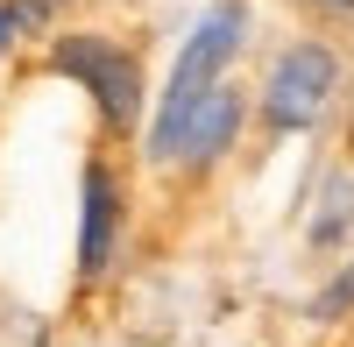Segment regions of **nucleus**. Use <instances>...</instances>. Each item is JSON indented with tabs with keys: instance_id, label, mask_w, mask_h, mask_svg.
Returning <instances> with one entry per match:
<instances>
[{
	"instance_id": "0eeeda50",
	"label": "nucleus",
	"mask_w": 354,
	"mask_h": 347,
	"mask_svg": "<svg viewBox=\"0 0 354 347\" xmlns=\"http://www.w3.org/2000/svg\"><path fill=\"white\" fill-rule=\"evenodd\" d=\"M305 319H312V326H340V319H354V255L305 298Z\"/></svg>"
},
{
	"instance_id": "423d86ee",
	"label": "nucleus",
	"mask_w": 354,
	"mask_h": 347,
	"mask_svg": "<svg viewBox=\"0 0 354 347\" xmlns=\"http://www.w3.org/2000/svg\"><path fill=\"white\" fill-rule=\"evenodd\" d=\"M347 227H354V170H333V178H326V198H319V213H312V227H305V241H312V248H340Z\"/></svg>"
},
{
	"instance_id": "f257e3e1",
	"label": "nucleus",
	"mask_w": 354,
	"mask_h": 347,
	"mask_svg": "<svg viewBox=\"0 0 354 347\" xmlns=\"http://www.w3.org/2000/svg\"><path fill=\"white\" fill-rule=\"evenodd\" d=\"M248 28H255V8L248 0H213L198 21H192V36L177 43L170 57V78H163V93H156V121H149V163H177V135H185L192 121V106L213 93V85L234 71V57L248 50Z\"/></svg>"
},
{
	"instance_id": "f03ea898",
	"label": "nucleus",
	"mask_w": 354,
	"mask_h": 347,
	"mask_svg": "<svg viewBox=\"0 0 354 347\" xmlns=\"http://www.w3.org/2000/svg\"><path fill=\"white\" fill-rule=\"evenodd\" d=\"M340 93H347V57L326 36H298V43H283L270 57V71H262V85H255V121H262V135H277V142L312 135L340 106Z\"/></svg>"
},
{
	"instance_id": "1a4fd4ad",
	"label": "nucleus",
	"mask_w": 354,
	"mask_h": 347,
	"mask_svg": "<svg viewBox=\"0 0 354 347\" xmlns=\"http://www.w3.org/2000/svg\"><path fill=\"white\" fill-rule=\"evenodd\" d=\"M312 21H354V0H298Z\"/></svg>"
},
{
	"instance_id": "6e6552de",
	"label": "nucleus",
	"mask_w": 354,
	"mask_h": 347,
	"mask_svg": "<svg viewBox=\"0 0 354 347\" xmlns=\"http://www.w3.org/2000/svg\"><path fill=\"white\" fill-rule=\"evenodd\" d=\"M28 36H21V15H15V0H0V57L8 50H21Z\"/></svg>"
},
{
	"instance_id": "39448f33",
	"label": "nucleus",
	"mask_w": 354,
	"mask_h": 347,
	"mask_svg": "<svg viewBox=\"0 0 354 347\" xmlns=\"http://www.w3.org/2000/svg\"><path fill=\"white\" fill-rule=\"evenodd\" d=\"M241 128H248V93H241L234 78H220L213 93H205V100L192 106L185 135H177V170H192V178H205L213 163H227V156H234V142H241Z\"/></svg>"
},
{
	"instance_id": "20e7f679",
	"label": "nucleus",
	"mask_w": 354,
	"mask_h": 347,
	"mask_svg": "<svg viewBox=\"0 0 354 347\" xmlns=\"http://www.w3.org/2000/svg\"><path fill=\"white\" fill-rule=\"evenodd\" d=\"M121 178H113V163L93 156L78 170V283H100L113 270V255H121Z\"/></svg>"
},
{
	"instance_id": "7ed1b4c3",
	"label": "nucleus",
	"mask_w": 354,
	"mask_h": 347,
	"mask_svg": "<svg viewBox=\"0 0 354 347\" xmlns=\"http://www.w3.org/2000/svg\"><path fill=\"white\" fill-rule=\"evenodd\" d=\"M50 71L71 78L85 100H93L100 128L106 135H135L142 128V106H149V85H142V50H128L121 36H106V28H64V36H50Z\"/></svg>"
}]
</instances>
